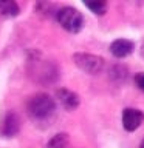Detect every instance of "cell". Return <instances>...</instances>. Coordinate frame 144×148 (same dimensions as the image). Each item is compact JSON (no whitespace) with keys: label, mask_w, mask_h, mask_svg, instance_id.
<instances>
[{"label":"cell","mask_w":144,"mask_h":148,"mask_svg":"<svg viewBox=\"0 0 144 148\" xmlns=\"http://www.w3.org/2000/svg\"><path fill=\"white\" fill-rule=\"evenodd\" d=\"M85 6L90 9L91 12L98 14V16H102L107 11V3L105 2H85Z\"/></svg>","instance_id":"cell-10"},{"label":"cell","mask_w":144,"mask_h":148,"mask_svg":"<svg viewBox=\"0 0 144 148\" xmlns=\"http://www.w3.org/2000/svg\"><path fill=\"white\" fill-rule=\"evenodd\" d=\"M135 83H136V86L144 92V73H138L136 76H135Z\"/></svg>","instance_id":"cell-11"},{"label":"cell","mask_w":144,"mask_h":148,"mask_svg":"<svg viewBox=\"0 0 144 148\" xmlns=\"http://www.w3.org/2000/svg\"><path fill=\"white\" fill-rule=\"evenodd\" d=\"M28 113L34 119H46L54 113V99L48 94H36L28 100Z\"/></svg>","instance_id":"cell-1"},{"label":"cell","mask_w":144,"mask_h":148,"mask_svg":"<svg viewBox=\"0 0 144 148\" xmlns=\"http://www.w3.org/2000/svg\"><path fill=\"white\" fill-rule=\"evenodd\" d=\"M19 8L17 3L14 2H0V16L2 17H16L19 16Z\"/></svg>","instance_id":"cell-8"},{"label":"cell","mask_w":144,"mask_h":148,"mask_svg":"<svg viewBox=\"0 0 144 148\" xmlns=\"http://www.w3.org/2000/svg\"><path fill=\"white\" fill-rule=\"evenodd\" d=\"M56 99L59 100V103L64 106L65 110H74L79 105V97L70 90H59L56 92Z\"/></svg>","instance_id":"cell-7"},{"label":"cell","mask_w":144,"mask_h":148,"mask_svg":"<svg viewBox=\"0 0 144 148\" xmlns=\"http://www.w3.org/2000/svg\"><path fill=\"white\" fill-rule=\"evenodd\" d=\"M67 145H68V136L64 133H59V134H56L54 137L50 139L46 148H65Z\"/></svg>","instance_id":"cell-9"},{"label":"cell","mask_w":144,"mask_h":148,"mask_svg":"<svg viewBox=\"0 0 144 148\" xmlns=\"http://www.w3.org/2000/svg\"><path fill=\"white\" fill-rule=\"evenodd\" d=\"M56 17H57V22L60 23V26H62L64 29L70 31V32H79L84 28L82 14L71 6L59 9Z\"/></svg>","instance_id":"cell-2"},{"label":"cell","mask_w":144,"mask_h":148,"mask_svg":"<svg viewBox=\"0 0 144 148\" xmlns=\"http://www.w3.org/2000/svg\"><path fill=\"white\" fill-rule=\"evenodd\" d=\"M20 130V120L14 113H9L6 117L3 119L2 125H0V133L5 137H12L16 136Z\"/></svg>","instance_id":"cell-6"},{"label":"cell","mask_w":144,"mask_h":148,"mask_svg":"<svg viewBox=\"0 0 144 148\" xmlns=\"http://www.w3.org/2000/svg\"><path fill=\"white\" fill-rule=\"evenodd\" d=\"M74 63L88 74H98L104 68V60L93 54H74Z\"/></svg>","instance_id":"cell-3"},{"label":"cell","mask_w":144,"mask_h":148,"mask_svg":"<svg viewBox=\"0 0 144 148\" xmlns=\"http://www.w3.org/2000/svg\"><path fill=\"white\" fill-rule=\"evenodd\" d=\"M144 122V113L136 108H125L123 111V127L125 131H135Z\"/></svg>","instance_id":"cell-4"},{"label":"cell","mask_w":144,"mask_h":148,"mask_svg":"<svg viewBox=\"0 0 144 148\" xmlns=\"http://www.w3.org/2000/svg\"><path fill=\"white\" fill-rule=\"evenodd\" d=\"M139 148H144V140L141 142V145H139Z\"/></svg>","instance_id":"cell-12"},{"label":"cell","mask_w":144,"mask_h":148,"mask_svg":"<svg viewBox=\"0 0 144 148\" xmlns=\"http://www.w3.org/2000/svg\"><path fill=\"white\" fill-rule=\"evenodd\" d=\"M133 49H135V43L129 39H118L110 45L111 54L118 59H124L127 56H130L133 53Z\"/></svg>","instance_id":"cell-5"}]
</instances>
